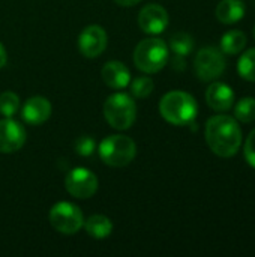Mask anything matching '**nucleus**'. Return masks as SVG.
I'll return each instance as SVG.
<instances>
[{"label": "nucleus", "instance_id": "f257e3e1", "mask_svg": "<svg viewBox=\"0 0 255 257\" xmlns=\"http://www.w3.org/2000/svg\"><path fill=\"white\" fill-rule=\"evenodd\" d=\"M204 136L210 151L221 158L234 157L242 145V130L236 117L227 114L212 116L206 123Z\"/></svg>", "mask_w": 255, "mask_h": 257}, {"label": "nucleus", "instance_id": "f03ea898", "mask_svg": "<svg viewBox=\"0 0 255 257\" xmlns=\"http://www.w3.org/2000/svg\"><path fill=\"white\" fill-rule=\"evenodd\" d=\"M197 111L198 105L195 98L182 90H173L165 93L159 102L161 116L168 123L176 126H185L192 123L197 117Z\"/></svg>", "mask_w": 255, "mask_h": 257}, {"label": "nucleus", "instance_id": "7ed1b4c3", "mask_svg": "<svg viewBox=\"0 0 255 257\" xmlns=\"http://www.w3.org/2000/svg\"><path fill=\"white\" fill-rule=\"evenodd\" d=\"M168 62V47L162 39L150 38L138 42L134 51V63L135 66L146 72L155 74L161 71Z\"/></svg>", "mask_w": 255, "mask_h": 257}, {"label": "nucleus", "instance_id": "20e7f679", "mask_svg": "<svg viewBox=\"0 0 255 257\" xmlns=\"http://www.w3.org/2000/svg\"><path fill=\"white\" fill-rule=\"evenodd\" d=\"M98 151L107 166L125 167L135 158L137 146L135 142L126 136H110L101 142Z\"/></svg>", "mask_w": 255, "mask_h": 257}, {"label": "nucleus", "instance_id": "39448f33", "mask_svg": "<svg viewBox=\"0 0 255 257\" xmlns=\"http://www.w3.org/2000/svg\"><path fill=\"white\" fill-rule=\"evenodd\" d=\"M104 116L116 130H128L135 122L137 107L134 99L123 92L113 93L104 104Z\"/></svg>", "mask_w": 255, "mask_h": 257}, {"label": "nucleus", "instance_id": "423d86ee", "mask_svg": "<svg viewBox=\"0 0 255 257\" xmlns=\"http://www.w3.org/2000/svg\"><path fill=\"white\" fill-rule=\"evenodd\" d=\"M48 218H50V224L59 233H63V235H74L84 224L81 209L71 202L56 203L51 208Z\"/></svg>", "mask_w": 255, "mask_h": 257}, {"label": "nucleus", "instance_id": "0eeeda50", "mask_svg": "<svg viewBox=\"0 0 255 257\" xmlns=\"http://www.w3.org/2000/svg\"><path fill=\"white\" fill-rule=\"evenodd\" d=\"M194 69L201 81H213L225 71L224 53L216 47L201 48L194 60Z\"/></svg>", "mask_w": 255, "mask_h": 257}, {"label": "nucleus", "instance_id": "6e6552de", "mask_svg": "<svg viewBox=\"0 0 255 257\" xmlns=\"http://www.w3.org/2000/svg\"><path fill=\"white\" fill-rule=\"evenodd\" d=\"M65 187L71 196L77 199H89L98 190V178L86 167H75L68 173Z\"/></svg>", "mask_w": 255, "mask_h": 257}, {"label": "nucleus", "instance_id": "1a4fd4ad", "mask_svg": "<svg viewBox=\"0 0 255 257\" xmlns=\"http://www.w3.org/2000/svg\"><path fill=\"white\" fill-rule=\"evenodd\" d=\"M78 48L83 56L93 59L104 53L107 48V33L101 26H89L86 27L78 38Z\"/></svg>", "mask_w": 255, "mask_h": 257}, {"label": "nucleus", "instance_id": "9d476101", "mask_svg": "<svg viewBox=\"0 0 255 257\" xmlns=\"http://www.w3.org/2000/svg\"><path fill=\"white\" fill-rule=\"evenodd\" d=\"M26 143L24 128L14 119L6 117L0 120V152L12 154L23 148Z\"/></svg>", "mask_w": 255, "mask_h": 257}, {"label": "nucleus", "instance_id": "9b49d317", "mask_svg": "<svg viewBox=\"0 0 255 257\" xmlns=\"http://www.w3.org/2000/svg\"><path fill=\"white\" fill-rule=\"evenodd\" d=\"M140 29L149 35H159L168 26V14L159 5H147L138 14Z\"/></svg>", "mask_w": 255, "mask_h": 257}, {"label": "nucleus", "instance_id": "f8f14e48", "mask_svg": "<svg viewBox=\"0 0 255 257\" xmlns=\"http://www.w3.org/2000/svg\"><path fill=\"white\" fill-rule=\"evenodd\" d=\"M206 101L212 110H215L218 113H224L233 107L234 92L228 84L221 83V81H215L206 90Z\"/></svg>", "mask_w": 255, "mask_h": 257}, {"label": "nucleus", "instance_id": "ddd939ff", "mask_svg": "<svg viewBox=\"0 0 255 257\" xmlns=\"http://www.w3.org/2000/svg\"><path fill=\"white\" fill-rule=\"evenodd\" d=\"M51 116V104L44 96H32L21 110V117L29 125H41Z\"/></svg>", "mask_w": 255, "mask_h": 257}, {"label": "nucleus", "instance_id": "4468645a", "mask_svg": "<svg viewBox=\"0 0 255 257\" xmlns=\"http://www.w3.org/2000/svg\"><path fill=\"white\" fill-rule=\"evenodd\" d=\"M104 83L111 89H125L131 83V72L129 69L117 60L107 62L101 71Z\"/></svg>", "mask_w": 255, "mask_h": 257}, {"label": "nucleus", "instance_id": "2eb2a0df", "mask_svg": "<svg viewBox=\"0 0 255 257\" xmlns=\"http://www.w3.org/2000/svg\"><path fill=\"white\" fill-rule=\"evenodd\" d=\"M245 15V5L242 0H221L216 6V18L222 24L239 23Z\"/></svg>", "mask_w": 255, "mask_h": 257}, {"label": "nucleus", "instance_id": "dca6fc26", "mask_svg": "<svg viewBox=\"0 0 255 257\" xmlns=\"http://www.w3.org/2000/svg\"><path fill=\"white\" fill-rule=\"evenodd\" d=\"M83 226H84L86 232L95 239H104V238L110 236L113 232L111 220L105 215H101V214L89 217Z\"/></svg>", "mask_w": 255, "mask_h": 257}, {"label": "nucleus", "instance_id": "f3484780", "mask_svg": "<svg viewBox=\"0 0 255 257\" xmlns=\"http://www.w3.org/2000/svg\"><path fill=\"white\" fill-rule=\"evenodd\" d=\"M246 45V36L240 30H230L221 38V51L224 54H239Z\"/></svg>", "mask_w": 255, "mask_h": 257}, {"label": "nucleus", "instance_id": "a211bd4d", "mask_svg": "<svg viewBox=\"0 0 255 257\" xmlns=\"http://www.w3.org/2000/svg\"><path fill=\"white\" fill-rule=\"evenodd\" d=\"M170 48L176 56H188L194 50V38L185 32H177L170 38Z\"/></svg>", "mask_w": 255, "mask_h": 257}, {"label": "nucleus", "instance_id": "6ab92c4d", "mask_svg": "<svg viewBox=\"0 0 255 257\" xmlns=\"http://www.w3.org/2000/svg\"><path fill=\"white\" fill-rule=\"evenodd\" d=\"M234 117L243 123H249L255 120V98L245 96L237 101L234 107Z\"/></svg>", "mask_w": 255, "mask_h": 257}, {"label": "nucleus", "instance_id": "aec40b11", "mask_svg": "<svg viewBox=\"0 0 255 257\" xmlns=\"http://www.w3.org/2000/svg\"><path fill=\"white\" fill-rule=\"evenodd\" d=\"M237 71L243 80L255 81V48H249L240 56Z\"/></svg>", "mask_w": 255, "mask_h": 257}, {"label": "nucleus", "instance_id": "412c9836", "mask_svg": "<svg viewBox=\"0 0 255 257\" xmlns=\"http://www.w3.org/2000/svg\"><path fill=\"white\" fill-rule=\"evenodd\" d=\"M20 108V98L14 92H3L0 93V114L5 117H12Z\"/></svg>", "mask_w": 255, "mask_h": 257}, {"label": "nucleus", "instance_id": "4be33fe9", "mask_svg": "<svg viewBox=\"0 0 255 257\" xmlns=\"http://www.w3.org/2000/svg\"><path fill=\"white\" fill-rule=\"evenodd\" d=\"M131 92L135 98H147L153 92V80L149 77H137L131 83Z\"/></svg>", "mask_w": 255, "mask_h": 257}, {"label": "nucleus", "instance_id": "5701e85b", "mask_svg": "<svg viewBox=\"0 0 255 257\" xmlns=\"http://www.w3.org/2000/svg\"><path fill=\"white\" fill-rule=\"evenodd\" d=\"M74 146H75V151H77L78 155H81V157H90V155L95 152L96 143H95V140H93L92 137H89V136H81L80 139L75 140Z\"/></svg>", "mask_w": 255, "mask_h": 257}, {"label": "nucleus", "instance_id": "b1692460", "mask_svg": "<svg viewBox=\"0 0 255 257\" xmlns=\"http://www.w3.org/2000/svg\"><path fill=\"white\" fill-rule=\"evenodd\" d=\"M243 154H245V160L246 163L255 169V130H252L245 142L243 146Z\"/></svg>", "mask_w": 255, "mask_h": 257}, {"label": "nucleus", "instance_id": "393cba45", "mask_svg": "<svg viewBox=\"0 0 255 257\" xmlns=\"http://www.w3.org/2000/svg\"><path fill=\"white\" fill-rule=\"evenodd\" d=\"M6 60H8V56H6V50L5 47L0 44V69L6 65Z\"/></svg>", "mask_w": 255, "mask_h": 257}, {"label": "nucleus", "instance_id": "a878e982", "mask_svg": "<svg viewBox=\"0 0 255 257\" xmlns=\"http://www.w3.org/2000/svg\"><path fill=\"white\" fill-rule=\"evenodd\" d=\"M117 5H120V6H134V5H137V3H140L141 0H114Z\"/></svg>", "mask_w": 255, "mask_h": 257}, {"label": "nucleus", "instance_id": "bb28decb", "mask_svg": "<svg viewBox=\"0 0 255 257\" xmlns=\"http://www.w3.org/2000/svg\"><path fill=\"white\" fill-rule=\"evenodd\" d=\"M252 32H254V39H255V26H254V30H252Z\"/></svg>", "mask_w": 255, "mask_h": 257}]
</instances>
